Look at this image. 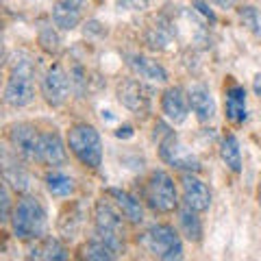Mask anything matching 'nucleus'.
Returning a JSON list of instances; mask_svg holds the SVG:
<instances>
[{"label":"nucleus","mask_w":261,"mask_h":261,"mask_svg":"<svg viewBox=\"0 0 261 261\" xmlns=\"http://www.w3.org/2000/svg\"><path fill=\"white\" fill-rule=\"evenodd\" d=\"M238 13H240V20H242L244 27H246V29L252 33V35L261 37V15H259V11H257V7H252V5L240 7Z\"/></svg>","instance_id":"nucleus-27"},{"label":"nucleus","mask_w":261,"mask_h":261,"mask_svg":"<svg viewBox=\"0 0 261 261\" xmlns=\"http://www.w3.org/2000/svg\"><path fill=\"white\" fill-rule=\"evenodd\" d=\"M44 181H46V190L53 196H57V198H68V196H72L76 190L74 178L68 176L65 172H57V170L48 172Z\"/></svg>","instance_id":"nucleus-24"},{"label":"nucleus","mask_w":261,"mask_h":261,"mask_svg":"<svg viewBox=\"0 0 261 261\" xmlns=\"http://www.w3.org/2000/svg\"><path fill=\"white\" fill-rule=\"evenodd\" d=\"M107 198L113 200V205L122 211V216H124L130 224H142L144 222V207H142L140 198H135L133 194H128L124 190H118V187H109Z\"/></svg>","instance_id":"nucleus-18"},{"label":"nucleus","mask_w":261,"mask_h":261,"mask_svg":"<svg viewBox=\"0 0 261 261\" xmlns=\"http://www.w3.org/2000/svg\"><path fill=\"white\" fill-rule=\"evenodd\" d=\"M192 105H190V94L185 92L183 87H168L166 92L161 94V113L172 126H178L190 118Z\"/></svg>","instance_id":"nucleus-10"},{"label":"nucleus","mask_w":261,"mask_h":261,"mask_svg":"<svg viewBox=\"0 0 261 261\" xmlns=\"http://www.w3.org/2000/svg\"><path fill=\"white\" fill-rule=\"evenodd\" d=\"M252 92H255V96L261 100V74H257L255 79H252Z\"/></svg>","instance_id":"nucleus-33"},{"label":"nucleus","mask_w":261,"mask_h":261,"mask_svg":"<svg viewBox=\"0 0 261 261\" xmlns=\"http://www.w3.org/2000/svg\"><path fill=\"white\" fill-rule=\"evenodd\" d=\"M85 13V0H57L53 5L50 18L59 31H74Z\"/></svg>","instance_id":"nucleus-14"},{"label":"nucleus","mask_w":261,"mask_h":261,"mask_svg":"<svg viewBox=\"0 0 261 261\" xmlns=\"http://www.w3.org/2000/svg\"><path fill=\"white\" fill-rule=\"evenodd\" d=\"M85 222V209L83 202H74L72 207H68L59 218V233L63 240H74L76 233L81 231V226Z\"/></svg>","instance_id":"nucleus-20"},{"label":"nucleus","mask_w":261,"mask_h":261,"mask_svg":"<svg viewBox=\"0 0 261 261\" xmlns=\"http://www.w3.org/2000/svg\"><path fill=\"white\" fill-rule=\"evenodd\" d=\"M194 9L198 11V13H200L205 20H209V22H216V13L209 9V3H207V0H194Z\"/></svg>","instance_id":"nucleus-31"},{"label":"nucleus","mask_w":261,"mask_h":261,"mask_svg":"<svg viewBox=\"0 0 261 261\" xmlns=\"http://www.w3.org/2000/svg\"><path fill=\"white\" fill-rule=\"evenodd\" d=\"M150 0H116V7L122 11H146Z\"/></svg>","instance_id":"nucleus-30"},{"label":"nucleus","mask_w":261,"mask_h":261,"mask_svg":"<svg viewBox=\"0 0 261 261\" xmlns=\"http://www.w3.org/2000/svg\"><path fill=\"white\" fill-rule=\"evenodd\" d=\"M124 61H126V68L137 79L150 81V83H166L168 81V70L159 61L150 59V57L140 55V53H128L124 55Z\"/></svg>","instance_id":"nucleus-13"},{"label":"nucleus","mask_w":261,"mask_h":261,"mask_svg":"<svg viewBox=\"0 0 261 261\" xmlns=\"http://www.w3.org/2000/svg\"><path fill=\"white\" fill-rule=\"evenodd\" d=\"M124 216L113 205V200H98L94 207V235L113 244L120 252H124Z\"/></svg>","instance_id":"nucleus-6"},{"label":"nucleus","mask_w":261,"mask_h":261,"mask_svg":"<svg viewBox=\"0 0 261 261\" xmlns=\"http://www.w3.org/2000/svg\"><path fill=\"white\" fill-rule=\"evenodd\" d=\"M137 244L148 252L150 257L163 261H178L183 259V240L170 224H152L144 233H140Z\"/></svg>","instance_id":"nucleus-2"},{"label":"nucleus","mask_w":261,"mask_h":261,"mask_svg":"<svg viewBox=\"0 0 261 261\" xmlns=\"http://www.w3.org/2000/svg\"><path fill=\"white\" fill-rule=\"evenodd\" d=\"M29 259H44V261H63L68 259V250L61 244V240L53 238H37L33 240V246L29 248Z\"/></svg>","instance_id":"nucleus-19"},{"label":"nucleus","mask_w":261,"mask_h":261,"mask_svg":"<svg viewBox=\"0 0 261 261\" xmlns=\"http://www.w3.org/2000/svg\"><path fill=\"white\" fill-rule=\"evenodd\" d=\"M68 159V152H65V144L61 140V135L57 130H46L42 133V142H39V154H37V163H44V166L50 168H59Z\"/></svg>","instance_id":"nucleus-15"},{"label":"nucleus","mask_w":261,"mask_h":261,"mask_svg":"<svg viewBox=\"0 0 261 261\" xmlns=\"http://www.w3.org/2000/svg\"><path fill=\"white\" fill-rule=\"evenodd\" d=\"M257 202H259V207H261V183H259V187H257Z\"/></svg>","instance_id":"nucleus-34"},{"label":"nucleus","mask_w":261,"mask_h":261,"mask_svg":"<svg viewBox=\"0 0 261 261\" xmlns=\"http://www.w3.org/2000/svg\"><path fill=\"white\" fill-rule=\"evenodd\" d=\"M224 116L231 124H244L248 120L246 105V87L240 83H231L224 92Z\"/></svg>","instance_id":"nucleus-16"},{"label":"nucleus","mask_w":261,"mask_h":261,"mask_svg":"<svg viewBox=\"0 0 261 261\" xmlns=\"http://www.w3.org/2000/svg\"><path fill=\"white\" fill-rule=\"evenodd\" d=\"M5 102L13 109H22L35 100V85H33V63L15 61L13 70L5 85Z\"/></svg>","instance_id":"nucleus-7"},{"label":"nucleus","mask_w":261,"mask_h":261,"mask_svg":"<svg viewBox=\"0 0 261 261\" xmlns=\"http://www.w3.org/2000/svg\"><path fill=\"white\" fill-rule=\"evenodd\" d=\"M144 202L148 205L154 214H172L178 209V192L174 185V178L166 170H154L144 181Z\"/></svg>","instance_id":"nucleus-4"},{"label":"nucleus","mask_w":261,"mask_h":261,"mask_svg":"<svg viewBox=\"0 0 261 261\" xmlns=\"http://www.w3.org/2000/svg\"><path fill=\"white\" fill-rule=\"evenodd\" d=\"M68 148L79 159L81 166L98 170L102 166V140L96 126L87 122H79L68 133Z\"/></svg>","instance_id":"nucleus-3"},{"label":"nucleus","mask_w":261,"mask_h":261,"mask_svg":"<svg viewBox=\"0 0 261 261\" xmlns=\"http://www.w3.org/2000/svg\"><path fill=\"white\" fill-rule=\"evenodd\" d=\"M48 224V214L44 202L37 196H24L18 200V205L13 207L11 214V228L13 235L22 242H33L42 238L46 233Z\"/></svg>","instance_id":"nucleus-1"},{"label":"nucleus","mask_w":261,"mask_h":261,"mask_svg":"<svg viewBox=\"0 0 261 261\" xmlns=\"http://www.w3.org/2000/svg\"><path fill=\"white\" fill-rule=\"evenodd\" d=\"M94 3H102V0H94Z\"/></svg>","instance_id":"nucleus-35"},{"label":"nucleus","mask_w":261,"mask_h":261,"mask_svg":"<svg viewBox=\"0 0 261 261\" xmlns=\"http://www.w3.org/2000/svg\"><path fill=\"white\" fill-rule=\"evenodd\" d=\"M220 159L224 161V166L231 170L233 174L242 172V148H240V140L233 133H226L222 140H220Z\"/></svg>","instance_id":"nucleus-23"},{"label":"nucleus","mask_w":261,"mask_h":261,"mask_svg":"<svg viewBox=\"0 0 261 261\" xmlns=\"http://www.w3.org/2000/svg\"><path fill=\"white\" fill-rule=\"evenodd\" d=\"M0 202H3V214H0V220L3 222H9L11 220V196H9V183H3V190H0Z\"/></svg>","instance_id":"nucleus-29"},{"label":"nucleus","mask_w":261,"mask_h":261,"mask_svg":"<svg viewBox=\"0 0 261 261\" xmlns=\"http://www.w3.org/2000/svg\"><path fill=\"white\" fill-rule=\"evenodd\" d=\"M187 94H190L192 111H194V116L200 124H207V122H211L216 118V100H214V96H211L207 85L198 83V85H194Z\"/></svg>","instance_id":"nucleus-17"},{"label":"nucleus","mask_w":261,"mask_h":261,"mask_svg":"<svg viewBox=\"0 0 261 261\" xmlns=\"http://www.w3.org/2000/svg\"><path fill=\"white\" fill-rule=\"evenodd\" d=\"M181 187H183V205L192 207L194 211H207L211 207V190L202 178L196 176V172H185L181 178Z\"/></svg>","instance_id":"nucleus-12"},{"label":"nucleus","mask_w":261,"mask_h":261,"mask_svg":"<svg viewBox=\"0 0 261 261\" xmlns=\"http://www.w3.org/2000/svg\"><path fill=\"white\" fill-rule=\"evenodd\" d=\"M176 216H178V228L185 235V240L198 244L202 240V220L198 218V211L183 205L176 209Z\"/></svg>","instance_id":"nucleus-22"},{"label":"nucleus","mask_w":261,"mask_h":261,"mask_svg":"<svg viewBox=\"0 0 261 261\" xmlns=\"http://www.w3.org/2000/svg\"><path fill=\"white\" fill-rule=\"evenodd\" d=\"M207 3L218 7V9H233V7L238 5V0H207Z\"/></svg>","instance_id":"nucleus-32"},{"label":"nucleus","mask_w":261,"mask_h":261,"mask_svg":"<svg viewBox=\"0 0 261 261\" xmlns=\"http://www.w3.org/2000/svg\"><path fill=\"white\" fill-rule=\"evenodd\" d=\"M5 181L13 185L15 190H20V192H27L29 190V174L24 172V170L18 166V163H11L9 157L5 154Z\"/></svg>","instance_id":"nucleus-25"},{"label":"nucleus","mask_w":261,"mask_h":261,"mask_svg":"<svg viewBox=\"0 0 261 261\" xmlns=\"http://www.w3.org/2000/svg\"><path fill=\"white\" fill-rule=\"evenodd\" d=\"M81 257L89 259V261H111V259H118L120 257V250L109 244L107 240L98 238V235H92L89 242L81 248Z\"/></svg>","instance_id":"nucleus-21"},{"label":"nucleus","mask_w":261,"mask_h":261,"mask_svg":"<svg viewBox=\"0 0 261 261\" xmlns=\"http://www.w3.org/2000/svg\"><path fill=\"white\" fill-rule=\"evenodd\" d=\"M118 102L135 116H146L152 105V89L142 79H122L116 85Z\"/></svg>","instance_id":"nucleus-8"},{"label":"nucleus","mask_w":261,"mask_h":261,"mask_svg":"<svg viewBox=\"0 0 261 261\" xmlns=\"http://www.w3.org/2000/svg\"><path fill=\"white\" fill-rule=\"evenodd\" d=\"M154 140H157L161 161H166L168 166L176 170H185V172H198L200 170V161L196 159V154H192L178 142L176 133L168 124H163V122L154 124Z\"/></svg>","instance_id":"nucleus-5"},{"label":"nucleus","mask_w":261,"mask_h":261,"mask_svg":"<svg viewBox=\"0 0 261 261\" xmlns=\"http://www.w3.org/2000/svg\"><path fill=\"white\" fill-rule=\"evenodd\" d=\"M9 142L13 144V148L18 150L24 159L37 161L39 154V142H42V133L29 124V122H20L9 128Z\"/></svg>","instance_id":"nucleus-11"},{"label":"nucleus","mask_w":261,"mask_h":261,"mask_svg":"<svg viewBox=\"0 0 261 261\" xmlns=\"http://www.w3.org/2000/svg\"><path fill=\"white\" fill-rule=\"evenodd\" d=\"M70 87H72V79L68 76L61 65H53L48 68V72L42 76V83H39V92H42V98L50 105V107L59 109L65 105L70 96Z\"/></svg>","instance_id":"nucleus-9"},{"label":"nucleus","mask_w":261,"mask_h":261,"mask_svg":"<svg viewBox=\"0 0 261 261\" xmlns=\"http://www.w3.org/2000/svg\"><path fill=\"white\" fill-rule=\"evenodd\" d=\"M37 42L48 55H57L61 50V37H59V33H57V29H53V27H42L39 29Z\"/></svg>","instance_id":"nucleus-26"},{"label":"nucleus","mask_w":261,"mask_h":261,"mask_svg":"<svg viewBox=\"0 0 261 261\" xmlns=\"http://www.w3.org/2000/svg\"><path fill=\"white\" fill-rule=\"evenodd\" d=\"M170 39H172V33L166 27H161V24L148 29V33H146V44H148L152 50H163V48L170 44Z\"/></svg>","instance_id":"nucleus-28"}]
</instances>
